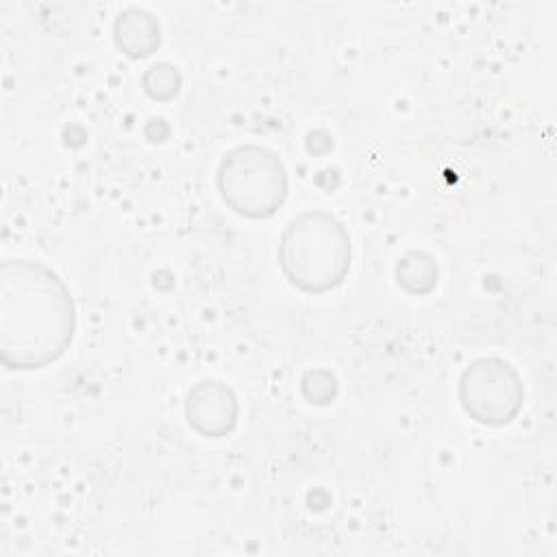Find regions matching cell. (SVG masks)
<instances>
[{
  "label": "cell",
  "mask_w": 557,
  "mask_h": 557,
  "mask_svg": "<svg viewBox=\"0 0 557 557\" xmlns=\"http://www.w3.org/2000/svg\"><path fill=\"white\" fill-rule=\"evenodd\" d=\"M117 48L131 59L150 57L161 46V26L152 13L128 7L115 17L113 26Z\"/></svg>",
  "instance_id": "cell-6"
},
{
  "label": "cell",
  "mask_w": 557,
  "mask_h": 557,
  "mask_svg": "<svg viewBox=\"0 0 557 557\" xmlns=\"http://www.w3.org/2000/svg\"><path fill=\"white\" fill-rule=\"evenodd\" d=\"M350 235L329 211H302L281 233L278 265L285 278L305 294L335 289L350 272Z\"/></svg>",
  "instance_id": "cell-2"
},
{
  "label": "cell",
  "mask_w": 557,
  "mask_h": 557,
  "mask_svg": "<svg viewBox=\"0 0 557 557\" xmlns=\"http://www.w3.org/2000/svg\"><path fill=\"white\" fill-rule=\"evenodd\" d=\"M396 283L413 296L429 294L437 285V263L435 259L424 250H409L403 255L396 263Z\"/></svg>",
  "instance_id": "cell-7"
},
{
  "label": "cell",
  "mask_w": 557,
  "mask_h": 557,
  "mask_svg": "<svg viewBox=\"0 0 557 557\" xmlns=\"http://www.w3.org/2000/svg\"><path fill=\"white\" fill-rule=\"evenodd\" d=\"M300 389L307 403L326 405L337 396V379L331 370H324V368L307 370L300 381Z\"/></svg>",
  "instance_id": "cell-9"
},
{
  "label": "cell",
  "mask_w": 557,
  "mask_h": 557,
  "mask_svg": "<svg viewBox=\"0 0 557 557\" xmlns=\"http://www.w3.org/2000/svg\"><path fill=\"white\" fill-rule=\"evenodd\" d=\"M144 91L159 102L172 100L181 89V74L170 63H154L141 76Z\"/></svg>",
  "instance_id": "cell-8"
},
{
  "label": "cell",
  "mask_w": 557,
  "mask_h": 557,
  "mask_svg": "<svg viewBox=\"0 0 557 557\" xmlns=\"http://www.w3.org/2000/svg\"><path fill=\"white\" fill-rule=\"evenodd\" d=\"M76 331L74 298L41 261L7 259L0 268V359L30 370L65 355Z\"/></svg>",
  "instance_id": "cell-1"
},
{
  "label": "cell",
  "mask_w": 557,
  "mask_h": 557,
  "mask_svg": "<svg viewBox=\"0 0 557 557\" xmlns=\"http://www.w3.org/2000/svg\"><path fill=\"white\" fill-rule=\"evenodd\" d=\"M185 416L202 437H224L237 426L239 403L228 385L215 379L198 381L185 400Z\"/></svg>",
  "instance_id": "cell-5"
},
{
  "label": "cell",
  "mask_w": 557,
  "mask_h": 557,
  "mask_svg": "<svg viewBox=\"0 0 557 557\" xmlns=\"http://www.w3.org/2000/svg\"><path fill=\"white\" fill-rule=\"evenodd\" d=\"M459 403L479 424H509L524 405V385L516 368L500 357H481L459 379Z\"/></svg>",
  "instance_id": "cell-4"
},
{
  "label": "cell",
  "mask_w": 557,
  "mask_h": 557,
  "mask_svg": "<svg viewBox=\"0 0 557 557\" xmlns=\"http://www.w3.org/2000/svg\"><path fill=\"white\" fill-rule=\"evenodd\" d=\"M218 189L222 200L244 218H270L287 198V170L276 152L239 144L218 165Z\"/></svg>",
  "instance_id": "cell-3"
}]
</instances>
